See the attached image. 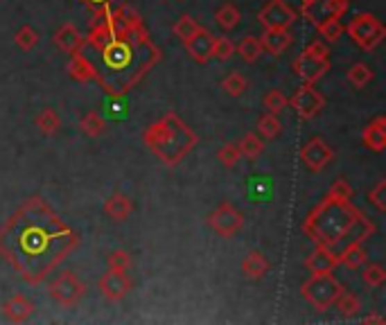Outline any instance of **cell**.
<instances>
[{
    "mask_svg": "<svg viewBox=\"0 0 386 325\" xmlns=\"http://www.w3.org/2000/svg\"><path fill=\"white\" fill-rule=\"evenodd\" d=\"M348 12V0H308L301 7V14L308 23L314 27L332 21V18H341Z\"/></svg>",
    "mask_w": 386,
    "mask_h": 325,
    "instance_id": "8fae6325",
    "label": "cell"
},
{
    "mask_svg": "<svg viewBox=\"0 0 386 325\" xmlns=\"http://www.w3.org/2000/svg\"><path fill=\"white\" fill-rule=\"evenodd\" d=\"M48 294L55 303L64 305V307H73L86 296V285L73 274V271H61V274H57L55 280L48 285Z\"/></svg>",
    "mask_w": 386,
    "mask_h": 325,
    "instance_id": "52a82bcc",
    "label": "cell"
},
{
    "mask_svg": "<svg viewBox=\"0 0 386 325\" xmlns=\"http://www.w3.org/2000/svg\"><path fill=\"white\" fill-rule=\"evenodd\" d=\"M3 314L7 316V321L23 323L34 314V303L30 301V298H25L23 294H14L10 301L3 305Z\"/></svg>",
    "mask_w": 386,
    "mask_h": 325,
    "instance_id": "44dd1931",
    "label": "cell"
},
{
    "mask_svg": "<svg viewBox=\"0 0 386 325\" xmlns=\"http://www.w3.org/2000/svg\"><path fill=\"white\" fill-rule=\"evenodd\" d=\"M104 212L109 219L113 222H124L127 217L133 212V201L127 197V194H122V192H115L111 194L109 199H106V203H104Z\"/></svg>",
    "mask_w": 386,
    "mask_h": 325,
    "instance_id": "603a6c76",
    "label": "cell"
},
{
    "mask_svg": "<svg viewBox=\"0 0 386 325\" xmlns=\"http://www.w3.org/2000/svg\"><path fill=\"white\" fill-rule=\"evenodd\" d=\"M142 142L163 165L176 167L196 147L199 135L176 113L169 111L142 131Z\"/></svg>",
    "mask_w": 386,
    "mask_h": 325,
    "instance_id": "3957f363",
    "label": "cell"
},
{
    "mask_svg": "<svg viewBox=\"0 0 386 325\" xmlns=\"http://www.w3.org/2000/svg\"><path fill=\"white\" fill-rule=\"evenodd\" d=\"M79 129L86 135H91V138H97V135H102L106 131V122L97 111H88L82 115V120H79Z\"/></svg>",
    "mask_w": 386,
    "mask_h": 325,
    "instance_id": "f1b7e54d",
    "label": "cell"
},
{
    "mask_svg": "<svg viewBox=\"0 0 386 325\" xmlns=\"http://www.w3.org/2000/svg\"><path fill=\"white\" fill-rule=\"evenodd\" d=\"M55 45L66 54H75L82 52L86 48V36L77 30L73 23H64L55 32Z\"/></svg>",
    "mask_w": 386,
    "mask_h": 325,
    "instance_id": "e0dca14e",
    "label": "cell"
},
{
    "mask_svg": "<svg viewBox=\"0 0 386 325\" xmlns=\"http://www.w3.org/2000/svg\"><path fill=\"white\" fill-rule=\"evenodd\" d=\"M362 142L366 149H371L375 153L384 151V147H386V117L384 115L373 117V120L364 126Z\"/></svg>",
    "mask_w": 386,
    "mask_h": 325,
    "instance_id": "ac0fdd59",
    "label": "cell"
},
{
    "mask_svg": "<svg viewBox=\"0 0 386 325\" xmlns=\"http://www.w3.org/2000/svg\"><path fill=\"white\" fill-rule=\"evenodd\" d=\"M237 149H240V156H246V158H258L260 153L265 149V142L260 138L258 133H246L244 138L237 142Z\"/></svg>",
    "mask_w": 386,
    "mask_h": 325,
    "instance_id": "4dcf8cb0",
    "label": "cell"
},
{
    "mask_svg": "<svg viewBox=\"0 0 386 325\" xmlns=\"http://www.w3.org/2000/svg\"><path fill=\"white\" fill-rule=\"evenodd\" d=\"M185 43V50L187 54L196 61V63H205L208 59H212V45H215V36L203 30V27H199L190 39L183 41Z\"/></svg>",
    "mask_w": 386,
    "mask_h": 325,
    "instance_id": "2e32d148",
    "label": "cell"
},
{
    "mask_svg": "<svg viewBox=\"0 0 386 325\" xmlns=\"http://www.w3.org/2000/svg\"><path fill=\"white\" fill-rule=\"evenodd\" d=\"M330 70V59L328 57H314L310 52H301V57L294 61V72L296 77H301L303 84H317V81Z\"/></svg>",
    "mask_w": 386,
    "mask_h": 325,
    "instance_id": "4fadbf2b",
    "label": "cell"
},
{
    "mask_svg": "<svg viewBox=\"0 0 386 325\" xmlns=\"http://www.w3.org/2000/svg\"><path fill=\"white\" fill-rule=\"evenodd\" d=\"M346 77H348V81H350V84H353L355 88H364V86H368V84L373 81L375 72H373V68H368L366 63H355V66L348 68Z\"/></svg>",
    "mask_w": 386,
    "mask_h": 325,
    "instance_id": "f546056e",
    "label": "cell"
},
{
    "mask_svg": "<svg viewBox=\"0 0 386 325\" xmlns=\"http://www.w3.org/2000/svg\"><path fill=\"white\" fill-rule=\"evenodd\" d=\"M328 197L339 199V201H350V199H353V185H350L344 176H339V178L332 181V185L328 190Z\"/></svg>",
    "mask_w": 386,
    "mask_h": 325,
    "instance_id": "74e56055",
    "label": "cell"
},
{
    "mask_svg": "<svg viewBox=\"0 0 386 325\" xmlns=\"http://www.w3.org/2000/svg\"><path fill=\"white\" fill-rule=\"evenodd\" d=\"M296 18H299V12L287 0H269L258 12V21L262 23L265 30H290Z\"/></svg>",
    "mask_w": 386,
    "mask_h": 325,
    "instance_id": "30bf717a",
    "label": "cell"
},
{
    "mask_svg": "<svg viewBox=\"0 0 386 325\" xmlns=\"http://www.w3.org/2000/svg\"><path fill=\"white\" fill-rule=\"evenodd\" d=\"M269 260L265 253L260 251H251L249 256L244 258V262H242V274H244L249 280H260L265 278L269 274Z\"/></svg>",
    "mask_w": 386,
    "mask_h": 325,
    "instance_id": "d4e9b609",
    "label": "cell"
},
{
    "mask_svg": "<svg viewBox=\"0 0 386 325\" xmlns=\"http://www.w3.org/2000/svg\"><path fill=\"white\" fill-rule=\"evenodd\" d=\"M305 52L314 54V57H330L328 45H326V43H321V41H312V43L308 45V48H305Z\"/></svg>",
    "mask_w": 386,
    "mask_h": 325,
    "instance_id": "f6af8a7d",
    "label": "cell"
},
{
    "mask_svg": "<svg viewBox=\"0 0 386 325\" xmlns=\"http://www.w3.org/2000/svg\"><path fill=\"white\" fill-rule=\"evenodd\" d=\"M111 25L115 36L102 50H97L100 63H95V70H97L95 81L111 97H122L136 84H140L142 77L160 61L163 52L151 41L145 25H138V27L115 25L113 9H111Z\"/></svg>",
    "mask_w": 386,
    "mask_h": 325,
    "instance_id": "7a4b0ae2",
    "label": "cell"
},
{
    "mask_svg": "<svg viewBox=\"0 0 386 325\" xmlns=\"http://www.w3.org/2000/svg\"><path fill=\"white\" fill-rule=\"evenodd\" d=\"M301 160L305 162V167L310 172H323L332 160H335V149L326 142V138L314 135V138H310L303 144Z\"/></svg>",
    "mask_w": 386,
    "mask_h": 325,
    "instance_id": "7c38bea8",
    "label": "cell"
},
{
    "mask_svg": "<svg viewBox=\"0 0 386 325\" xmlns=\"http://www.w3.org/2000/svg\"><path fill=\"white\" fill-rule=\"evenodd\" d=\"M301 3H308V0H301Z\"/></svg>",
    "mask_w": 386,
    "mask_h": 325,
    "instance_id": "c3c4849f",
    "label": "cell"
},
{
    "mask_svg": "<svg viewBox=\"0 0 386 325\" xmlns=\"http://www.w3.org/2000/svg\"><path fill=\"white\" fill-rule=\"evenodd\" d=\"M260 43H262V50L274 54H283L292 45V34L290 30H265V34L260 36Z\"/></svg>",
    "mask_w": 386,
    "mask_h": 325,
    "instance_id": "7402d4cb",
    "label": "cell"
},
{
    "mask_svg": "<svg viewBox=\"0 0 386 325\" xmlns=\"http://www.w3.org/2000/svg\"><path fill=\"white\" fill-rule=\"evenodd\" d=\"M335 307L337 310L344 314V316H355L359 310H362V301H359V296L353 294V292H341L337 296V301H335Z\"/></svg>",
    "mask_w": 386,
    "mask_h": 325,
    "instance_id": "d6a6232c",
    "label": "cell"
},
{
    "mask_svg": "<svg viewBox=\"0 0 386 325\" xmlns=\"http://www.w3.org/2000/svg\"><path fill=\"white\" fill-rule=\"evenodd\" d=\"M109 269L111 271H127L131 267V256L127 251H122V249H115L109 253Z\"/></svg>",
    "mask_w": 386,
    "mask_h": 325,
    "instance_id": "7bdbcfd3",
    "label": "cell"
},
{
    "mask_svg": "<svg viewBox=\"0 0 386 325\" xmlns=\"http://www.w3.org/2000/svg\"><path fill=\"white\" fill-rule=\"evenodd\" d=\"M84 3L91 7V9H97V7H102V5H109L113 3V0H84Z\"/></svg>",
    "mask_w": 386,
    "mask_h": 325,
    "instance_id": "7dc6e473",
    "label": "cell"
},
{
    "mask_svg": "<svg viewBox=\"0 0 386 325\" xmlns=\"http://www.w3.org/2000/svg\"><path fill=\"white\" fill-rule=\"evenodd\" d=\"M344 32H348L350 39H353L362 50H375L386 36V30L380 18L375 14H366V12L357 14Z\"/></svg>",
    "mask_w": 386,
    "mask_h": 325,
    "instance_id": "8992f818",
    "label": "cell"
},
{
    "mask_svg": "<svg viewBox=\"0 0 386 325\" xmlns=\"http://www.w3.org/2000/svg\"><path fill=\"white\" fill-rule=\"evenodd\" d=\"M287 106H292L301 120H312L326 108V97L319 88H314V84H303L292 97H287Z\"/></svg>",
    "mask_w": 386,
    "mask_h": 325,
    "instance_id": "ba28073f",
    "label": "cell"
},
{
    "mask_svg": "<svg viewBox=\"0 0 386 325\" xmlns=\"http://www.w3.org/2000/svg\"><path fill=\"white\" fill-rule=\"evenodd\" d=\"M133 280L127 276V271H111L100 278V292L106 301H122L124 296L131 292Z\"/></svg>",
    "mask_w": 386,
    "mask_h": 325,
    "instance_id": "5bb4252c",
    "label": "cell"
},
{
    "mask_svg": "<svg viewBox=\"0 0 386 325\" xmlns=\"http://www.w3.org/2000/svg\"><path fill=\"white\" fill-rule=\"evenodd\" d=\"M341 292L344 287L332 274H312L301 285V296L319 312H328Z\"/></svg>",
    "mask_w": 386,
    "mask_h": 325,
    "instance_id": "5b68a950",
    "label": "cell"
},
{
    "mask_svg": "<svg viewBox=\"0 0 386 325\" xmlns=\"http://www.w3.org/2000/svg\"><path fill=\"white\" fill-rule=\"evenodd\" d=\"M199 27H201V25L196 23L192 16H181V18H178V21L174 23V34H176L181 41H187L196 30H199Z\"/></svg>",
    "mask_w": 386,
    "mask_h": 325,
    "instance_id": "f35d334b",
    "label": "cell"
},
{
    "mask_svg": "<svg viewBox=\"0 0 386 325\" xmlns=\"http://www.w3.org/2000/svg\"><path fill=\"white\" fill-rule=\"evenodd\" d=\"M14 41H16V45H19L21 50L30 52V50H34V48H37V43H39V32L34 30L32 25H23L21 30L16 32Z\"/></svg>",
    "mask_w": 386,
    "mask_h": 325,
    "instance_id": "e575fe53",
    "label": "cell"
},
{
    "mask_svg": "<svg viewBox=\"0 0 386 325\" xmlns=\"http://www.w3.org/2000/svg\"><path fill=\"white\" fill-rule=\"evenodd\" d=\"M265 108L269 113H274V115L283 113L287 108V95L283 93V90H278V88L269 90V93L265 95Z\"/></svg>",
    "mask_w": 386,
    "mask_h": 325,
    "instance_id": "8d00e7d4",
    "label": "cell"
},
{
    "mask_svg": "<svg viewBox=\"0 0 386 325\" xmlns=\"http://www.w3.org/2000/svg\"><path fill=\"white\" fill-rule=\"evenodd\" d=\"M77 244L79 235L43 197H28L0 226V258L28 285H41Z\"/></svg>",
    "mask_w": 386,
    "mask_h": 325,
    "instance_id": "6da1fadb",
    "label": "cell"
},
{
    "mask_svg": "<svg viewBox=\"0 0 386 325\" xmlns=\"http://www.w3.org/2000/svg\"><path fill=\"white\" fill-rule=\"evenodd\" d=\"M37 129L43 133V135H55L59 131L61 126V117L57 115L55 108H43V111H39L37 115Z\"/></svg>",
    "mask_w": 386,
    "mask_h": 325,
    "instance_id": "83f0119b",
    "label": "cell"
},
{
    "mask_svg": "<svg viewBox=\"0 0 386 325\" xmlns=\"http://www.w3.org/2000/svg\"><path fill=\"white\" fill-rule=\"evenodd\" d=\"M68 75L75 81H79V84H88V81L97 79V70H95V63L91 59L84 57L82 52H75V54H70Z\"/></svg>",
    "mask_w": 386,
    "mask_h": 325,
    "instance_id": "ffe728a7",
    "label": "cell"
},
{
    "mask_svg": "<svg viewBox=\"0 0 386 325\" xmlns=\"http://www.w3.org/2000/svg\"><path fill=\"white\" fill-rule=\"evenodd\" d=\"M237 54L242 59H244L246 63H255L260 57H262V43H260V39L258 36H253V34H249V36H244V39H242V43L237 45Z\"/></svg>",
    "mask_w": 386,
    "mask_h": 325,
    "instance_id": "4316f807",
    "label": "cell"
},
{
    "mask_svg": "<svg viewBox=\"0 0 386 325\" xmlns=\"http://www.w3.org/2000/svg\"><path fill=\"white\" fill-rule=\"evenodd\" d=\"M205 222H208V226L219 235V238H233V235H237L242 228H244V215L228 201H221L208 215V219Z\"/></svg>",
    "mask_w": 386,
    "mask_h": 325,
    "instance_id": "9c48e42d",
    "label": "cell"
},
{
    "mask_svg": "<svg viewBox=\"0 0 386 325\" xmlns=\"http://www.w3.org/2000/svg\"><path fill=\"white\" fill-rule=\"evenodd\" d=\"M280 129H283V124H280V120H278V115H274V113L267 111L262 117H258L260 138H267V140L278 138V133H280Z\"/></svg>",
    "mask_w": 386,
    "mask_h": 325,
    "instance_id": "1f68e13d",
    "label": "cell"
},
{
    "mask_svg": "<svg viewBox=\"0 0 386 325\" xmlns=\"http://www.w3.org/2000/svg\"><path fill=\"white\" fill-rule=\"evenodd\" d=\"M337 251V260L339 265H344L348 269H362L366 262H368V253L364 249V244L359 242H348V244H341Z\"/></svg>",
    "mask_w": 386,
    "mask_h": 325,
    "instance_id": "d6986e66",
    "label": "cell"
},
{
    "mask_svg": "<svg viewBox=\"0 0 386 325\" xmlns=\"http://www.w3.org/2000/svg\"><path fill=\"white\" fill-rule=\"evenodd\" d=\"M233 54H235V43H233L228 36H221V39H215L212 45V57L219 59V61H226L230 59Z\"/></svg>",
    "mask_w": 386,
    "mask_h": 325,
    "instance_id": "60d3db41",
    "label": "cell"
},
{
    "mask_svg": "<svg viewBox=\"0 0 386 325\" xmlns=\"http://www.w3.org/2000/svg\"><path fill=\"white\" fill-rule=\"evenodd\" d=\"M317 30H319V34L326 41H337V39H341V34H344L346 27L341 25L339 18H332V21H326V23L317 25Z\"/></svg>",
    "mask_w": 386,
    "mask_h": 325,
    "instance_id": "ab89813d",
    "label": "cell"
},
{
    "mask_svg": "<svg viewBox=\"0 0 386 325\" xmlns=\"http://www.w3.org/2000/svg\"><path fill=\"white\" fill-rule=\"evenodd\" d=\"M339 260H337V251L330 247H323V244H317L308 258H305V269L310 274H332L337 269Z\"/></svg>",
    "mask_w": 386,
    "mask_h": 325,
    "instance_id": "9a60e30c",
    "label": "cell"
},
{
    "mask_svg": "<svg viewBox=\"0 0 386 325\" xmlns=\"http://www.w3.org/2000/svg\"><path fill=\"white\" fill-rule=\"evenodd\" d=\"M217 160L221 162L224 167H235L237 160H240V149H237V144H233V142L221 144L219 151H217Z\"/></svg>",
    "mask_w": 386,
    "mask_h": 325,
    "instance_id": "b9f144b4",
    "label": "cell"
},
{
    "mask_svg": "<svg viewBox=\"0 0 386 325\" xmlns=\"http://www.w3.org/2000/svg\"><path fill=\"white\" fill-rule=\"evenodd\" d=\"M221 88L226 90L230 97H240L249 88V81L244 79V75H240L237 70H233L228 72V77L221 81Z\"/></svg>",
    "mask_w": 386,
    "mask_h": 325,
    "instance_id": "836d02e7",
    "label": "cell"
},
{
    "mask_svg": "<svg viewBox=\"0 0 386 325\" xmlns=\"http://www.w3.org/2000/svg\"><path fill=\"white\" fill-rule=\"evenodd\" d=\"M359 210L353 201H339V199L326 197L312 208L310 215L303 222V233L312 242L323 244V247L339 249L344 242L348 228L357 219Z\"/></svg>",
    "mask_w": 386,
    "mask_h": 325,
    "instance_id": "277c9868",
    "label": "cell"
},
{
    "mask_svg": "<svg viewBox=\"0 0 386 325\" xmlns=\"http://www.w3.org/2000/svg\"><path fill=\"white\" fill-rule=\"evenodd\" d=\"M362 323L364 325H384L386 319H384V316H380V314H368V316H364V319H362Z\"/></svg>",
    "mask_w": 386,
    "mask_h": 325,
    "instance_id": "bcb514c9",
    "label": "cell"
},
{
    "mask_svg": "<svg viewBox=\"0 0 386 325\" xmlns=\"http://www.w3.org/2000/svg\"><path fill=\"white\" fill-rule=\"evenodd\" d=\"M368 201L380 212H386V181H377V185L368 192Z\"/></svg>",
    "mask_w": 386,
    "mask_h": 325,
    "instance_id": "ee69618b",
    "label": "cell"
},
{
    "mask_svg": "<svg viewBox=\"0 0 386 325\" xmlns=\"http://www.w3.org/2000/svg\"><path fill=\"white\" fill-rule=\"evenodd\" d=\"M362 280L368 287H382L386 280V269L382 265H366L362 267Z\"/></svg>",
    "mask_w": 386,
    "mask_h": 325,
    "instance_id": "d590c367",
    "label": "cell"
},
{
    "mask_svg": "<svg viewBox=\"0 0 386 325\" xmlns=\"http://www.w3.org/2000/svg\"><path fill=\"white\" fill-rule=\"evenodd\" d=\"M240 9L233 5V3H224L221 7H217V12H215V23H217L224 32H230L235 30L237 23H240Z\"/></svg>",
    "mask_w": 386,
    "mask_h": 325,
    "instance_id": "484cf974",
    "label": "cell"
},
{
    "mask_svg": "<svg viewBox=\"0 0 386 325\" xmlns=\"http://www.w3.org/2000/svg\"><path fill=\"white\" fill-rule=\"evenodd\" d=\"M373 235H375V224H373V219H368V217H366L364 212H359L357 219H355L353 226L348 228L346 238H344V242H341V244H348V242H359V244H364L366 240H371ZM341 244H339V247H341Z\"/></svg>",
    "mask_w": 386,
    "mask_h": 325,
    "instance_id": "cb8c5ba5",
    "label": "cell"
}]
</instances>
